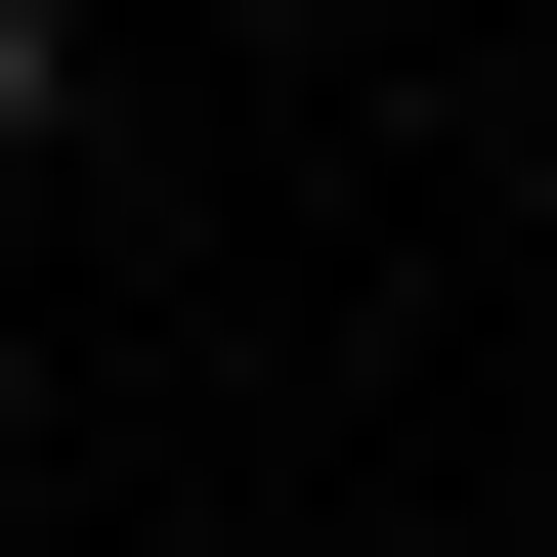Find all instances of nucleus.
Listing matches in <instances>:
<instances>
[{
    "instance_id": "nucleus-1",
    "label": "nucleus",
    "mask_w": 557,
    "mask_h": 557,
    "mask_svg": "<svg viewBox=\"0 0 557 557\" xmlns=\"http://www.w3.org/2000/svg\"><path fill=\"white\" fill-rule=\"evenodd\" d=\"M44 86H86V0H0V172H44Z\"/></svg>"
}]
</instances>
